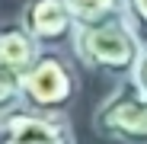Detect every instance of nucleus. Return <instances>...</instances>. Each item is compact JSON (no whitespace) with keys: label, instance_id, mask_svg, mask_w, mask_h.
<instances>
[{"label":"nucleus","instance_id":"nucleus-2","mask_svg":"<svg viewBox=\"0 0 147 144\" xmlns=\"http://www.w3.org/2000/svg\"><path fill=\"white\" fill-rule=\"evenodd\" d=\"M26 106L38 112L67 115L80 99V67L70 51H42L38 61L22 74Z\"/></svg>","mask_w":147,"mask_h":144},{"label":"nucleus","instance_id":"nucleus-4","mask_svg":"<svg viewBox=\"0 0 147 144\" xmlns=\"http://www.w3.org/2000/svg\"><path fill=\"white\" fill-rule=\"evenodd\" d=\"M19 19L42 45V51H70L80 29L67 0H26L19 10Z\"/></svg>","mask_w":147,"mask_h":144},{"label":"nucleus","instance_id":"nucleus-9","mask_svg":"<svg viewBox=\"0 0 147 144\" xmlns=\"http://www.w3.org/2000/svg\"><path fill=\"white\" fill-rule=\"evenodd\" d=\"M125 19L138 32V39L147 45V0H125Z\"/></svg>","mask_w":147,"mask_h":144},{"label":"nucleus","instance_id":"nucleus-3","mask_svg":"<svg viewBox=\"0 0 147 144\" xmlns=\"http://www.w3.org/2000/svg\"><path fill=\"white\" fill-rule=\"evenodd\" d=\"M93 131L115 144H147V90L128 77L93 112Z\"/></svg>","mask_w":147,"mask_h":144},{"label":"nucleus","instance_id":"nucleus-6","mask_svg":"<svg viewBox=\"0 0 147 144\" xmlns=\"http://www.w3.org/2000/svg\"><path fill=\"white\" fill-rule=\"evenodd\" d=\"M42 55V45L32 39V32L22 26V19H7L0 22V64H7L19 74L38 61Z\"/></svg>","mask_w":147,"mask_h":144},{"label":"nucleus","instance_id":"nucleus-1","mask_svg":"<svg viewBox=\"0 0 147 144\" xmlns=\"http://www.w3.org/2000/svg\"><path fill=\"white\" fill-rule=\"evenodd\" d=\"M144 42L128 26V19H112L102 26L77 29V39L70 45V55L77 58L80 67L102 74L109 80H128L138 74V64L144 58Z\"/></svg>","mask_w":147,"mask_h":144},{"label":"nucleus","instance_id":"nucleus-8","mask_svg":"<svg viewBox=\"0 0 147 144\" xmlns=\"http://www.w3.org/2000/svg\"><path fill=\"white\" fill-rule=\"evenodd\" d=\"M19 106H26V93H22V74L7 64H0V115H7Z\"/></svg>","mask_w":147,"mask_h":144},{"label":"nucleus","instance_id":"nucleus-11","mask_svg":"<svg viewBox=\"0 0 147 144\" xmlns=\"http://www.w3.org/2000/svg\"><path fill=\"white\" fill-rule=\"evenodd\" d=\"M0 144H16V141H10V138H3V135H0Z\"/></svg>","mask_w":147,"mask_h":144},{"label":"nucleus","instance_id":"nucleus-7","mask_svg":"<svg viewBox=\"0 0 147 144\" xmlns=\"http://www.w3.org/2000/svg\"><path fill=\"white\" fill-rule=\"evenodd\" d=\"M77 26H102L112 19H125V0H67Z\"/></svg>","mask_w":147,"mask_h":144},{"label":"nucleus","instance_id":"nucleus-5","mask_svg":"<svg viewBox=\"0 0 147 144\" xmlns=\"http://www.w3.org/2000/svg\"><path fill=\"white\" fill-rule=\"evenodd\" d=\"M0 135L16 144H77V135H74L67 115L38 112L29 106H19L0 115Z\"/></svg>","mask_w":147,"mask_h":144},{"label":"nucleus","instance_id":"nucleus-10","mask_svg":"<svg viewBox=\"0 0 147 144\" xmlns=\"http://www.w3.org/2000/svg\"><path fill=\"white\" fill-rule=\"evenodd\" d=\"M134 80L147 90V48H144V58H141V64H138V74H134Z\"/></svg>","mask_w":147,"mask_h":144}]
</instances>
